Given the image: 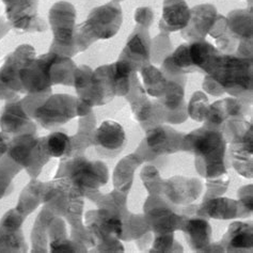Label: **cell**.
<instances>
[{
	"label": "cell",
	"mask_w": 253,
	"mask_h": 253,
	"mask_svg": "<svg viewBox=\"0 0 253 253\" xmlns=\"http://www.w3.org/2000/svg\"><path fill=\"white\" fill-rule=\"evenodd\" d=\"M77 66L70 57L48 54L32 58L19 73L24 92L29 95L48 96L52 84H74V72Z\"/></svg>",
	"instance_id": "6da1fadb"
},
{
	"label": "cell",
	"mask_w": 253,
	"mask_h": 253,
	"mask_svg": "<svg viewBox=\"0 0 253 253\" xmlns=\"http://www.w3.org/2000/svg\"><path fill=\"white\" fill-rule=\"evenodd\" d=\"M203 89L214 96L223 93L244 97L252 94V58L219 55L210 74L203 82Z\"/></svg>",
	"instance_id": "7a4b0ae2"
},
{
	"label": "cell",
	"mask_w": 253,
	"mask_h": 253,
	"mask_svg": "<svg viewBox=\"0 0 253 253\" xmlns=\"http://www.w3.org/2000/svg\"><path fill=\"white\" fill-rule=\"evenodd\" d=\"M183 151L195 155L196 169L201 176L214 178L226 173V139L221 130L203 126L184 135Z\"/></svg>",
	"instance_id": "3957f363"
},
{
	"label": "cell",
	"mask_w": 253,
	"mask_h": 253,
	"mask_svg": "<svg viewBox=\"0 0 253 253\" xmlns=\"http://www.w3.org/2000/svg\"><path fill=\"white\" fill-rule=\"evenodd\" d=\"M57 177H63L83 197L99 195L98 189L108 182L109 173L102 162H90L82 155L62 161Z\"/></svg>",
	"instance_id": "277c9868"
},
{
	"label": "cell",
	"mask_w": 253,
	"mask_h": 253,
	"mask_svg": "<svg viewBox=\"0 0 253 253\" xmlns=\"http://www.w3.org/2000/svg\"><path fill=\"white\" fill-rule=\"evenodd\" d=\"M122 25V10L112 1L93 9L88 18L76 26V47L82 52L97 40H107L117 35Z\"/></svg>",
	"instance_id": "5b68a950"
},
{
	"label": "cell",
	"mask_w": 253,
	"mask_h": 253,
	"mask_svg": "<svg viewBox=\"0 0 253 253\" xmlns=\"http://www.w3.org/2000/svg\"><path fill=\"white\" fill-rule=\"evenodd\" d=\"M92 111V107L81 99L68 94H55L46 97L41 103L27 110L28 115L46 129L62 125L75 117H84Z\"/></svg>",
	"instance_id": "8992f818"
},
{
	"label": "cell",
	"mask_w": 253,
	"mask_h": 253,
	"mask_svg": "<svg viewBox=\"0 0 253 253\" xmlns=\"http://www.w3.org/2000/svg\"><path fill=\"white\" fill-rule=\"evenodd\" d=\"M76 11L71 3L60 1L49 11V22L54 32L50 51L58 55L72 57L76 55Z\"/></svg>",
	"instance_id": "52a82bcc"
},
{
	"label": "cell",
	"mask_w": 253,
	"mask_h": 253,
	"mask_svg": "<svg viewBox=\"0 0 253 253\" xmlns=\"http://www.w3.org/2000/svg\"><path fill=\"white\" fill-rule=\"evenodd\" d=\"M223 134L230 139L232 165L239 174L251 178L253 174L252 124L245 119L232 120L225 124Z\"/></svg>",
	"instance_id": "ba28073f"
},
{
	"label": "cell",
	"mask_w": 253,
	"mask_h": 253,
	"mask_svg": "<svg viewBox=\"0 0 253 253\" xmlns=\"http://www.w3.org/2000/svg\"><path fill=\"white\" fill-rule=\"evenodd\" d=\"M211 35L217 43L228 37L226 17L219 15L214 5L200 4L190 10L188 25L182 30V36L189 42L202 41Z\"/></svg>",
	"instance_id": "9c48e42d"
},
{
	"label": "cell",
	"mask_w": 253,
	"mask_h": 253,
	"mask_svg": "<svg viewBox=\"0 0 253 253\" xmlns=\"http://www.w3.org/2000/svg\"><path fill=\"white\" fill-rule=\"evenodd\" d=\"M8 158L19 168H25L32 178H37L50 156L45 151L43 138L32 134L19 135L10 142Z\"/></svg>",
	"instance_id": "30bf717a"
},
{
	"label": "cell",
	"mask_w": 253,
	"mask_h": 253,
	"mask_svg": "<svg viewBox=\"0 0 253 253\" xmlns=\"http://www.w3.org/2000/svg\"><path fill=\"white\" fill-rule=\"evenodd\" d=\"M184 134L169 126L156 125L146 130V137L139 145L136 154L142 162H153L159 156L183 151Z\"/></svg>",
	"instance_id": "8fae6325"
},
{
	"label": "cell",
	"mask_w": 253,
	"mask_h": 253,
	"mask_svg": "<svg viewBox=\"0 0 253 253\" xmlns=\"http://www.w3.org/2000/svg\"><path fill=\"white\" fill-rule=\"evenodd\" d=\"M186 214H177L164 196H149L144 203V220L155 235L169 234L182 229Z\"/></svg>",
	"instance_id": "7c38bea8"
},
{
	"label": "cell",
	"mask_w": 253,
	"mask_h": 253,
	"mask_svg": "<svg viewBox=\"0 0 253 253\" xmlns=\"http://www.w3.org/2000/svg\"><path fill=\"white\" fill-rule=\"evenodd\" d=\"M35 56V48L29 45H22L5 58L0 68V99L15 98L19 92H24L19 73Z\"/></svg>",
	"instance_id": "4fadbf2b"
},
{
	"label": "cell",
	"mask_w": 253,
	"mask_h": 253,
	"mask_svg": "<svg viewBox=\"0 0 253 253\" xmlns=\"http://www.w3.org/2000/svg\"><path fill=\"white\" fill-rule=\"evenodd\" d=\"M181 78L168 79L164 94L156 102L161 110L162 122L178 124L186 121L188 118L187 106L184 101V85Z\"/></svg>",
	"instance_id": "5bb4252c"
},
{
	"label": "cell",
	"mask_w": 253,
	"mask_h": 253,
	"mask_svg": "<svg viewBox=\"0 0 253 253\" xmlns=\"http://www.w3.org/2000/svg\"><path fill=\"white\" fill-rule=\"evenodd\" d=\"M37 0H14L6 5V18L15 29L26 32H41L46 25L38 15Z\"/></svg>",
	"instance_id": "9a60e30c"
},
{
	"label": "cell",
	"mask_w": 253,
	"mask_h": 253,
	"mask_svg": "<svg viewBox=\"0 0 253 253\" xmlns=\"http://www.w3.org/2000/svg\"><path fill=\"white\" fill-rule=\"evenodd\" d=\"M228 36L233 42L239 41L237 56L252 58V11L234 10L226 17Z\"/></svg>",
	"instance_id": "2e32d148"
},
{
	"label": "cell",
	"mask_w": 253,
	"mask_h": 253,
	"mask_svg": "<svg viewBox=\"0 0 253 253\" xmlns=\"http://www.w3.org/2000/svg\"><path fill=\"white\" fill-rule=\"evenodd\" d=\"M26 215L17 209L9 211L0 221V252L27 251L21 226Z\"/></svg>",
	"instance_id": "e0dca14e"
},
{
	"label": "cell",
	"mask_w": 253,
	"mask_h": 253,
	"mask_svg": "<svg viewBox=\"0 0 253 253\" xmlns=\"http://www.w3.org/2000/svg\"><path fill=\"white\" fill-rule=\"evenodd\" d=\"M119 60L130 65L135 72L142 66L150 64L151 60V39L146 28L138 26L127 40Z\"/></svg>",
	"instance_id": "ac0fdd59"
},
{
	"label": "cell",
	"mask_w": 253,
	"mask_h": 253,
	"mask_svg": "<svg viewBox=\"0 0 253 253\" xmlns=\"http://www.w3.org/2000/svg\"><path fill=\"white\" fill-rule=\"evenodd\" d=\"M244 103L238 98L229 97L210 105L204 126L223 132L224 126L228 122L232 120L245 119L247 109Z\"/></svg>",
	"instance_id": "d6986e66"
},
{
	"label": "cell",
	"mask_w": 253,
	"mask_h": 253,
	"mask_svg": "<svg viewBox=\"0 0 253 253\" xmlns=\"http://www.w3.org/2000/svg\"><path fill=\"white\" fill-rule=\"evenodd\" d=\"M201 191V181L194 177L173 176L164 185V197L173 205L187 206L198 200Z\"/></svg>",
	"instance_id": "ffe728a7"
},
{
	"label": "cell",
	"mask_w": 253,
	"mask_h": 253,
	"mask_svg": "<svg viewBox=\"0 0 253 253\" xmlns=\"http://www.w3.org/2000/svg\"><path fill=\"white\" fill-rule=\"evenodd\" d=\"M126 143V135L123 127L115 121H105L94 131V143L102 156H117Z\"/></svg>",
	"instance_id": "44dd1931"
},
{
	"label": "cell",
	"mask_w": 253,
	"mask_h": 253,
	"mask_svg": "<svg viewBox=\"0 0 253 253\" xmlns=\"http://www.w3.org/2000/svg\"><path fill=\"white\" fill-rule=\"evenodd\" d=\"M0 126L6 134H35L36 125L31 121L27 111L23 106V101L9 102L5 105L0 118Z\"/></svg>",
	"instance_id": "7402d4cb"
},
{
	"label": "cell",
	"mask_w": 253,
	"mask_h": 253,
	"mask_svg": "<svg viewBox=\"0 0 253 253\" xmlns=\"http://www.w3.org/2000/svg\"><path fill=\"white\" fill-rule=\"evenodd\" d=\"M190 248L195 251H208L211 247V226L208 219L199 215H187L181 229Z\"/></svg>",
	"instance_id": "603a6c76"
},
{
	"label": "cell",
	"mask_w": 253,
	"mask_h": 253,
	"mask_svg": "<svg viewBox=\"0 0 253 253\" xmlns=\"http://www.w3.org/2000/svg\"><path fill=\"white\" fill-rule=\"evenodd\" d=\"M186 45L190 73L200 72L205 73L206 75L210 74L217 58L220 55L219 50L205 40L189 42Z\"/></svg>",
	"instance_id": "cb8c5ba5"
},
{
	"label": "cell",
	"mask_w": 253,
	"mask_h": 253,
	"mask_svg": "<svg viewBox=\"0 0 253 253\" xmlns=\"http://www.w3.org/2000/svg\"><path fill=\"white\" fill-rule=\"evenodd\" d=\"M197 215L219 220H230L242 217V209L237 200L217 197L205 200L198 205Z\"/></svg>",
	"instance_id": "d4e9b609"
},
{
	"label": "cell",
	"mask_w": 253,
	"mask_h": 253,
	"mask_svg": "<svg viewBox=\"0 0 253 253\" xmlns=\"http://www.w3.org/2000/svg\"><path fill=\"white\" fill-rule=\"evenodd\" d=\"M220 245L226 252H251L253 247L252 223L242 221L231 223Z\"/></svg>",
	"instance_id": "484cf974"
},
{
	"label": "cell",
	"mask_w": 253,
	"mask_h": 253,
	"mask_svg": "<svg viewBox=\"0 0 253 253\" xmlns=\"http://www.w3.org/2000/svg\"><path fill=\"white\" fill-rule=\"evenodd\" d=\"M190 19V9L186 0H165L159 28L163 32L183 30Z\"/></svg>",
	"instance_id": "4316f807"
},
{
	"label": "cell",
	"mask_w": 253,
	"mask_h": 253,
	"mask_svg": "<svg viewBox=\"0 0 253 253\" xmlns=\"http://www.w3.org/2000/svg\"><path fill=\"white\" fill-rule=\"evenodd\" d=\"M142 159L136 153L124 157L120 162L113 172V185L119 191L127 192L129 191L136 169L142 164Z\"/></svg>",
	"instance_id": "83f0119b"
},
{
	"label": "cell",
	"mask_w": 253,
	"mask_h": 253,
	"mask_svg": "<svg viewBox=\"0 0 253 253\" xmlns=\"http://www.w3.org/2000/svg\"><path fill=\"white\" fill-rule=\"evenodd\" d=\"M46 190V183H41L32 179V182L25 187L17 204V210L24 215H29L35 211L40 203H43Z\"/></svg>",
	"instance_id": "f1b7e54d"
},
{
	"label": "cell",
	"mask_w": 253,
	"mask_h": 253,
	"mask_svg": "<svg viewBox=\"0 0 253 253\" xmlns=\"http://www.w3.org/2000/svg\"><path fill=\"white\" fill-rule=\"evenodd\" d=\"M139 72H140L143 78L145 92L153 97H161L164 94L168 84V79L164 73L151 64L142 66Z\"/></svg>",
	"instance_id": "f546056e"
},
{
	"label": "cell",
	"mask_w": 253,
	"mask_h": 253,
	"mask_svg": "<svg viewBox=\"0 0 253 253\" xmlns=\"http://www.w3.org/2000/svg\"><path fill=\"white\" fill-rule=\"evenodd\" d=\"M43 145L50 157L71 155V137L63 134V132H52L49 136L43 138Z\"/></svg>",
	"instance_id": "4dcf8cb0"
},
{
	"label": "cell",
	"mask_w": 253,
	"mask_h": 253,
	"mask_svg": "<svg viewBox=\"0 0 253 253\" xmlns=\"http://www.w3.org/2000/svg\"><path fill=\"white\" fill-rule=\"evenodd\" d=\"M141 179L149 196H164L165 181L154 166H145L141 171Z\"/></svg>",
	"instance_id": "1f68e13d"
},
{
	"label": "cell",
	"mask_w": 253,
	"mask_h": 253,
	"mask_svg": "<svg viewBox=\"0 0 253 253\" xmlns=\"http://www.w3.org/2000/svg\"><path fill=\"white\" fill-rule=\"evenodd\" d=\"M209 99L202 92H196L187 106L188 116L197 122H204L209 111Z\"/></svg>",
	"instance_id": "d6a6232c"
},
{
	"label": "cell",
	"mask_w": 253,
	"mask_h": 253,
	"mask_svg": "<svg viewBox=\"0 0 253 253\" xmlns=\"http://www.w3.org/2000/svg\"><path fill=\"white\" fill-rule=\"evenodd\" d=\"M183 247L179 244H177L174 239L173 233L169 234H162V235H155L154 241H153L152 249L150 252H182Z\"/></svg>",
	"instance_id": "836d02e7"
},
{
	"label": "cell",
	"mask_w": 253,
	"mask_h": 253,
	"mask_svg": "<svg viewBox=\"0 0 253 253\" xmlns=\"http://www.w3.org/2000/svg\"><path fill=\"white\" fill-rule=\"evenodd\" d=\"M230 184V178L228 173L214 177V178H206V187H208V191L204 196L203 201L209 200L211 198H217L222 196L226 191Z\"/></svg>",
	"instance_id": "e575fe53"
},
{
	"label": "cell",
	"mask_w": 253,
	"mask_h": 253,
	"mask_svg": "<svg viewBox=\"0 0 253 253\" xmlns=\"http://www.w3.org/2000/svg\"><path fill=\"white\" fill-rule=\"evenodd\" d=\"M21 169L22 168H19L18 166L12 161L10 164L4 161L0 164V199L4 195L8 194V189L11 184V178L14 176L16 173H18Z\"/></svg>",
	"instance_id": "d590c367"
},
{
	"label": "cell",
	"mask_w": 253,
	"mask_h": 253,
	"mask_svg": "<svg viewBox=\"0 0 253 253\" xmlns=\"http://www.w3.org/2000/svg\"><path fill=\"white\" fill-rule=\"evenodd\" d=\"M153 47L151 48V54L155 61H159L162 58L165 57L166 54H169L172 49V45L170 42V38L167 32L161 33V36L155 38L154 41L152 42Z\"/></svg>",
	"instance_id": "8d00e7d4"
},
{
	"label": "cell",
	"mask_w": 253,
	"mask_h": 253,
	"mask_svg": "<svg viewBox=\"0 0 253 253\" xmlns=\"http://www.w3.org/2000/svg\"><path fill=\"white\" fill-rule=\"evenodd\" d=\"M239 205L242 209V217H248L252 214V184L244 186L238 190Z\"/></svg>",
	"instance_id": "74e56055"
},
{
	"label": "cell",
	"mask_w": 253,
	"mask_h": 253,
	"mask_svg": "<svg viewBox=\"0 0 253 253\" xmlns=\"http://www.w3.org/2000/svg\"><path fill=\"white\" fill-rule=\"evenodd\" d=\"M135 21L139 26L148 29L154 21V13L150 8H145V6L138 8L135 12Z\"/></svg>",
	"instance_id": "f35d334b"
},
{
	"label": "cell",
	"mask_w": 253,
	"mask_h": 253,
	"mask_svg": "<svg viewBox=\"0 0 253 253\" xmlns=\"http://www.w3.org/2000/svg\"><path fill=\"white\" fill-rule=\"evenodd\" d=\"M9 145H10L9 135L4 131L0 132V158H2V156L6 154V152L9 150Z\"/></svg>",
	"instance_id": "ab89813d"
},
{
	"label": "cell",
	"mask_w": 253,
	"mask_h": 253,
	"mask_svg": "<svg viewBox=\"0 0 253 253\" xmlns=\"http://www.w3.org/2000/svg\"><path fill=\"white\" fill-rule=\"evenodd\" d=\"M9 30V25L4 24L1 19H0V38L4 36V33Z\"/></svg>",
	"instance_id": "60d3db41"
}]
</instances>
